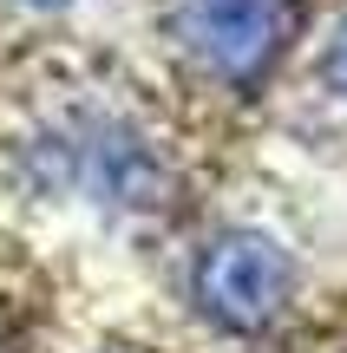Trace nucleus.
I'll return each mask as SVG.
<instances>
[{"instance_id":"nucleus-3","label":"nucleus","mask_w":347,"mask_h":353,"mask_svg":"<svg viewBox=\"0 0 347 353\" xmlns=\"http://www.w3.org/2000/svg\"><path fill=\"white\" fill-rule=\"evenodd\" d=\"M321 79H328L335 99H347V20L328 33V46H321Z\"/></svg>"},{"instance_id":"nucleus-2","label":"nucleus","mask_w":347,"mask_h":353,"mask_svg":"<svg viewBox=\"0 0 347 353\" xmlns=\"http://www.w3.org/2000/svg\"><path fill=\"white\" fill-rule=\"evenodd\" d=\"M177 33L190 52L230 85H256L269 65L282 59L288 33H295V7L288 0H184Z\"/></svg>"},{"instance_id":"nucleus-1","label":"nucleus","mask_w":347,"mask_h":353,"mask_svg":"<svg viewBox=\"0 0 347 353\" xmlns=\"http://www.w3.org/2000/svg\"><path fill=\"white\" fill-rule=\"evenodd\" d=\"M301 288V262L282 236L256 223H230L190 255V307L223 334H269Z\"/></svg>"},{"instance_id":"nucleus-4","label":"nucleus","mask_w":347,"mask_h":353,"mask_svg":"<svg viewBox=\"0 0 347 353\" xmlns=\"http://www.w3.org/2000/svg\"><path fill=\"white\" fill-rule=\"evenodd\" d=\"M33 7H72V0H33Z\"/></svg>"}]
</instances>
